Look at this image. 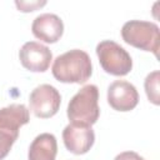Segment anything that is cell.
Instances as JSON below:
<instances>
[{
    "label": "cell",
    "mask_w": 160,
    "mask_h": 160,
    "mask_svg": "<svg viewBox=\"0 0 160 160\" xmlns=\"http://www.w3.org/2000/svg\"><path fill=\"white\" fill-rule=\"evenodd\" d=\"M51 71L60 82L84 84L92 74L91 59L84 50L72 49L54 60Z\"/></svg>",
    "instance_id": "obj_1"
},
{
    "label": "cell",
    "mask_w": 160,
    "mask_h": 160,
    "mask_svg": "<svg viewBox=\"0 0 160 160\" xmlns=\"http://www.w3.org/2000/svg\"><path fill=\"white\" fill-rule=\"evenodd\" d=\"M99 89L94 84L82 86L69 101L68 118L70 124L80 126L94 125L100 115V108L98 104Z\"/></svg>",
    "instance_id": "obj_2"
},
{
    "label": "cell",
    "mask_w": 160,
    "mask_h": 160,
    "mask_svg": "<svg viewBox=\"0 0 160 160\" xmlns=\"http://www.w3.org/2000/svg\"><path fill=\"white\" fill-rule=\"evenodd\" d=\"M29 120L30 114L24 104H11L0 109V160L10 152L19 136V129Z\"/></svg>",
    "instance_id": "obj_3"
},
{
    "label": "cell",
    "mask_w": 160,
    "mask_h": 160,
    "mask_svg": "<svg viewBox=\"0 0 160 160\" xmlns=\"http://www.w3.org/2000/svg\"><path fill=\"white\" fill-rule=\"evenodd\" d=\"M121 36L126 44L144 51H151L156 58H159L160 31L155 22L130 20L122 25Z\"/></svg>",
    "instance_id": "obj_4"
},
{
    "label": "cell",
    "mask_w": 160,
    "mask_h": 160,
    "mask_svg": "<svg viewBox=\"0 0 160 160\" xmlns=\"http://www.w3.org/2000/svg\"><path fill=\"white\" fill-rule=\"evenodd\" d=\"M96 55L101 68L108 74L124 76L132 69V59L130 54L112 40L100 41L96 46Z\"/></svg>",
    "instance_id": "obj_5"
},
{
    "label": "cell",
    "mask_w": 160,
    "mask_h": 160,
    "mask_svg": "<svg viewBox=\"0 0 160 160\" xmlns=\"http://www.w3.org/2000/svg\"><path fill=\"white\" fill-rule=\"evenodd\" d=\"M30 110L36 118L48 119L54 116L61 104V95L49 84H41L36 86L29 96Z\"/></svg>",
    "instance_id": "obj_6"
},
{
    "label": "cell",
    "mask_w": 160,
    "mask_h": 160,
    "mask_svg": "<svg viewBox=\"0 0 160 160\" xmlns=\"http://www.w3.org/2000/svg\"><path fill=\"white\" fill-rule=\"evenodd\" d=\"M21 65L32 72H44L52 60L50 49L38 41H28L19 50Z\"/></svg>",
    "instance_id": "obj_7"
},
{
    "label": "cell",
    "mask_w": 160,
    "mask_h": 160,
    "mask_svg": "<svg viewBox=\"0 0 160 160\" xmlns=\"http://www.w3.org/2000/svg\"><path fill=\"white\" fill-rule=\"evenodd\" d=\"M108 102L118 111H130L139 102L136 88L125 80H115L108 88Z\"/></svg>",
    "instance_id": "obj_8"
},
{
    "label": "cell",
    "mask_w": 160,
    "mask_h": 160,
    "mask_svg": "<svg viewBox=\"0 0 160 160\" xmlns=\"http://www.w3.org/2000/svg\"><path fill=\"white\" fill-rule=\"evenodd\" d=\"M62 140L65 148L75 154L82 155L86 154L95 141V132L91 126H80L69 124L62 130Z\"/></svg>",
    "instance_id": "obj_9"
},
{
    "label": "cell",
    "mask_w": 160,
    "mask_h": 160,
    "mask_svg": "<svg viewBox=\"0 0 160 160\" xmlns=\"http://www.w3.org/2000/svg\"><path fill=\"white\" fill-rule=\"evenodd\" d=\"M31 31L35 38L44 42L54 44L56 42L64 32V24L62 20L50 12L40 14L36 16L31 24Z\"/></svg>",
    "instance_id": "obj_10"
},
{
    "label": "cell",
    "mask_w": 160,
    "mask_h": 160,
    "mask_svg": "<svg viewBox=\"0 0 160 160\" xmlns=\"http://www.w3.org/2000/svg\"><path fill=\"white\" fill-rule=\"evenodd\" d=\"M56 152V138L50 132H42L30 144L28 160H55Z\"/></svg>",
    "instance_id": "obj_11"
},
{
    "label": "cell",
    "mask_w": 160,
    "mask_h": 160,
    "mask_svg": "<svg viewBox=\"0 0 160 160\" xmlns=\"http://www.w3.org/2000/svg\"><path fill=\"white\" fill-rule=\"evenodd\" d=\"M159 80H160V72L158 70L150 72L144 82L145 91L148 95L149 101H151L155 105L160 104V98H159Z\"/></svg>",
    "instance_id": "obj_12"
},
{
    "label": "cell",
    "mask_w": 160,
    "mask_h": 160,
    "mask_svg": "<svg viewBox=\"0 0 160 160\" xmlns=\"http://www.w3.org/2000/svg\"><path fill=\"white\" fill-rule=\"evenodd\" d=\"M16 6L19 8L20 11H24V12H28V11H34L36 8L39 6H42L46 4V1H34V2H29V1H15Z\"/></svg>",
    "instance_id": "obj_13"
},
{
    "label": "cell",
    "mask_w": 160,
    "mask_h": 160,
    "mask_svg": "<svg viewBox=\"0 0 160 160\" xmlns=\"http://www.w3.org/2000/svg\"><path fill=\"white\" fill-rule=\"evenodd\" d=\"M114 160H145V159L135 151H124L116 155Z\"/></svg>",
    "instance_id": "obj_14"
}]
</instances>
